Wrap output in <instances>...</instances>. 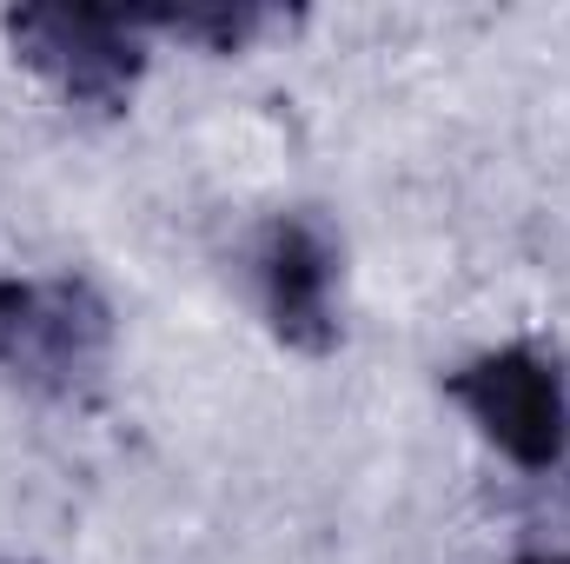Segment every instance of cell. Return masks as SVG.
<instances>
[{
    "label": "cell",
    "instance_id": "8992f818",
    "mask_svg": "<svg viewBox=\"0 0 570 564\" xmlns=\"http://www.w3.org/2000/svg\"><path fill=\"white\" fill-rule=\"evenodd\" d=\"M0 312H7V285H0Z\"/></svg>",
    "mask_w": 570,
    "mask_h": 564
},
{
    "label": "cell",
    "instance_id": "5b68a950",
    "mask_svg": "<svg viewBox=\"0 0 570 564\" xmlns=\"http://www.w3.org/2000/svg\"><path fill=\"white\" fill-rule=\"evenodd\" d=\"M518 564H570L564 552H531V558H518Z\"/></svg>",
    "mask_w": 570,
    "mask_h": 564
},
{
    "label": "cell",
    "instance_id": "6da1fadb",
    "mask_svg": "<svg viewBox=\"0 0 570 564\" xmlns=\"http://www.w3.org/2000/svg\"><path fill=\"white\" fill-rule=\"evenodd\" d=\"M451 399L478 419V431L524 471H544L570 451V386L558 359L538 346H504L451 372Z\"/></svg>",
    "mask_w": 570,
    "mask_h": 564
},
{
    "label": "cell",
    "instance_id": "3957f363",
    "mask_svg": "<svg viewBox=\"0 0 570 564\" xmlns=\"http://www.w3.org/2000/svg\"><path fill=\"white\" fill-rule=\"evenodd\" d=\"M107 346V305L73 280H40V285H7L0 312V366L67 386L87 372Z\"/></svg>",
    "mask_w": 570,
    "mask_h": 564
},
{
    "label": "cell",
    "instance_id": "7a4b0ae2",
    "mask_svg": "<svg viewBox=\"0 0 570 564\" xmlns=\"http://www.w3.org/2000/svg\"><path fill=\"white\" fill-rule=\"evenodd\" d=\"M7 40L33 74H47L73 107H94V114H114L140 80V40L120 13L20 7L7 13Z\"/></svg>",
    "mask_w": 570,
    "mask_h": 564
},
{
    "label": "cell",
    "instance_id": "277c9868",
    "mask_svg": "<svg viewBox=\"0 0 570 564\" xmlns=\"http://www.w3.org/2000/svg\"><path fill=\"white\" fill-rule=\"evenodd\" d=\"M259 285L273 332L298 352H325L338 339L332 325V246L312 220H273L259 233Z\"/></svg>",
    "mask_w": 570,
    "mask_h": 564
}]
</instances>
